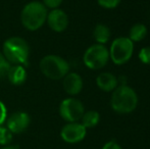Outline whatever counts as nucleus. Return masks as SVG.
Instances as JSON below:
<instances>
[{
    "label": "nucleus",
    "instance_id": "6e6552de",
    "mask_svg": "<svg viewBox=\"0 0 150 149\" xmlns=\"http://www.w3.org/2000/svg\"><path fill=\"white\" fill-rule=\"evenodd\" d=\"M87 134V129L81 123H67L60 131V137L64 142L76 144L83 141Z\"/></svg>",
    "mask_w": 150,
    "mask_h": 149
},
{
    "label": "nucleus",
    "instance_id": "4be33fe9",
    "mask_svg": "<svg viewBox=\"0 0 150 149\" xmlns=\"http://www.w3.org/2000/svg\"><path fill=\"white\" fill-rule=\"evenodd\" d=\"M7 119V108L5 104L0 100V126H2Z\"/></svg>",
    "mask_w": 150,
    "mask_h": 149
},
{
    "label": "nucleus",
    "instance_id": "5701e85b",
    "mask_svg": "<svg viewBox=\"0 0 150 149\" xmlns=\"http://www.w3.org/2000/svg\"><path fill=\"white\" fill-rule=\"evenodd\" d=\"M102 149H122V146H120L119 143H117L115 141H109L104 144Z\"/></svg>",
    "mask_w": 150,
    "mask_h": 149
},
{
    "label": "nucleus",
    "instance_id": "b1692460",
    "mask_svg": "<svg viewBox=\"0 0 150 149\" xmlns=\"http://www.w3.org/2000/svg\"><path fill=\"white\" fill-rule=\"evenodd\" d=\"M0 149H18V146H16V145H6V146H3Z\"/></svg>",
    "mask_w": 150,
    "mask_h": 149
},
{
    "label": "nucleus",
    "instance_id": "2eb2a0df",
    "mask_svg": "<svg viewBox=\"0 0 150 149\" xmlns=\"http://www.w3.org/2000/svg\"><path fill=\"white\" fill-rule=\"evenodd\" d=\"M147 28L143 24H136L130 29L129 39L132 42H140L146 37Z\"/></svg>",
    "mask_w": 150,
    "mask_h": 149
},
{
    "label": "nucleus",
    "instance_id": "f03ea898",
    "mask_svg": "<svg viewBox=\"0 0 150 149\" xmlns=\"http://www.w3.org/2000/svg\"><path fill=\"white\" fill-rule=\"evenodd\" d=\"M110 104L115 112L120 114L131 113L138 105V95L130 86H117L112 92Z\"/></svg>",
    "mask_w": 150,
    "mask_h": 149
},
{
    "label": "nucleus",
    "instance_id": "6ab92c4d",
    "mask_svg": "<svg viewBox=\"0 0 150 149\" xmlns=\"http://www.w3.org/2000/svg\"><path fill=\"white\" fill-rule=\"evenodd\" d=\"M97 2L101 7L106 8V9H112L119 5L120 0H97Z\"/></svg>",
    "mask_w": 150,
    "mask_h": 149
},
{
    "label": "nucleus",
    "instance_id": "20e7f679",
    "mask_svg": "<svg viewBox=\"0 0 150 149\" xmlns=\"http://www.w3.org/2000/svg\"><path fill=\"white\" fill-rule=\"evenodd\" d=\"M40 71L46 78L50 80L63 79L69 73V64L64 58L55 54L45 55L39 64Z\"/></svg>",
    "mask_w": 150,
    "mask_h": 149
},
{
    "label": "nucleus",
    "instance_id": "9b49d317",
    "mask_svg": "<svg viewBox=\"0 0 150 149\" xmlns=\"http://www.w3.org/2000/svg\"><path fill=\"white\" fill-rule=\"evenodd\" d=\"M62 86L69 95H78L83 89V79L77 73H69L63 77Z\"/></svg>",
    "mask_w": 150,
    "mask_h": 149
},
{
    "label": "nucleus",
    "instance_id": "412c9836",
    "mask_svg": "<svg viewBox=\"0 0 150 149\" xmlns=\"http://www.w3.org/2000/svg\"><path fill=\"white\" fill-rule=\"evenodd\" d=\"M42 3L47 9H55L59 7L60 4L62 3V0H43Z\"/></svg>",
    "mask_w": 150,
    "mask_h": 149
},
{
    "label": "nucleus",
    "instance_id": "f8f14e48",
    "mask_svg": "<svg viewBox=\"0 0 150 149\" xmlns=\"http://www.w3.org/2000/svg\"><path fill=\"white\" fill-rule=\"evenodd\" d=\"M96 84L100 90L104 92H111L117 87L119 80L111 73H101L96 78Z\"/></svg>",
    "mask_w": 150,
    "mask_h": 149
},
{
    "label": "nucleus",
    "instance_id": "f3484780",
    "mask_svg": "<svg viewBox=\"0 0 150 149\" xmlns=\"http://www.w3.org/2000/svg\"><path fill=\"white\" fill-rule=\"evenodd\" d=\"M13 134L9 131L6 127L0 126V145L1 146H6L9 145V143L11 142Z\"/></svg>",
    "mask_w": 150,
    "mask_h": 149
},
{
    "label": "nucleus",
    "instance_id": "1a4fd4ad",
    "mask_svg": "<svg viewBox=\"0 0 150 149\" xmlns=\"http://www.w3.org/2000/svg\"><path fill=\"white\" fill-rule=\"evenodd\" d=\"M6 128L12 134H22L29 128L31 117L25 112H16L6 119Z\"/></svg>",
    "mask_w": 150,
    "mask_h": 149
},
{
    "label": "nucleus",
    "instance_id": "0eeeda50",
    "mask_svg": "<svg viewBox=\"0 0 150 149\" xmlns=\"http://www.w3.org/2000/svg\"><path fill=\"white\" fill-rule=\"evenodd\" d=\"M84 112V104L76 98H65L60 102L59 114L67 123H75L80 121Z\"/></svg>",
    "mask_w": 150,
    "mask_h": 149
},
{
    "label": "nucleus",
    "instance_id": "423d86ee",
    "mask_svg": "<svg viewBox=\"0 0 150 149\" xmlns=\"http://www.w3.org/2000/svg\"><path fill=\"white\" fill-rule=\"evenodd\" d=\"M109 60V51L103 44L91 45L83 55L84 64L90 70H100Z\"/></svg>",
    "mask_w": 150,
    "mask_h": 149
},
{
    "label": "nucleus",
    "instance_id": "39448f33",
    "mask_svg": "<svg viewBox=\"0 0 150 149\" xmlns=\"http://www.w3.org/2000/svg\"><path fill=\"white\" fill-rule=\"evenodd\" d=\"M109 59L117 66H122L131 59L134 53V42L128 37H120L112 41L109 48Z\"/></svg>",
    "mask_w": 150,
    "mask_h": 149
},
{
    "label": "nucleus",
    "instance_id": "aec40b11",
    "mask_svg": "<svg viewBox=\"0 0 150 149\" xmlns=\"http://www.w3.org/2000/svg\"><path fill=\"white\" fill-rule=\"evenodd\" d=\"M9 68H10V64L5 58V56L3 55V53L0 52V73L1 74H6L7 71L9 70Z\"/></svg>",
    "mask_w": 150,
    "mask_h": 149
},
{
    "label": "nucleus",
    "instance_id": "7ed1b4c3",
    "mask_svg": "<svg viewBox=\"0 0 150 149\" xmlns=\"http://www.w3.org/2000/svg\"><path fill=\"white\" fill-rule=\"evenodd\" d=\"M48 9L40 1H31L23 7L21 22L29 31H37L46 23Z\"/></svg>",
    "mask_w": 150,
    "mask_h": 149
},
{
    "label": "nucleus",
    "instance_id": "a211bd4d",
    "mask_svg": "<svg viewBox=\"0 0 150 149\" xmlns=\"http://www.w3.org/2000/svg\"><path fill=\"white\" fill-rule=\"evenodd\" d=\"M139 59L144 64H150V46L144 47L139 52Z\"/></svg>",
    "mask_w": 150,
    "mask_h": 149
},
{
    "label": "nucleus",
    "instance_id": "9d476101",
    "mask_svg": "<svg viewBox=\"0 0 150 149\" xmlns=\"http://www.w3.org/2000/svg\"><path fill=\"white\" fill-rule=\"evenodd\" d=\"M46 23L53 32L61 33L69 26V16L62 9L55 8L48 11Z\"/></svg>",
    "mask_w": 150,
    "mask_h": 149
},
{
    "label": "nucleus",
    "instance_id": "f257e3e1",
    "mask_svg": "<svg viewBox=\"0 0 150 149\" xmlns=\"http://www.w3.org/2000/svg\"><path fill=\"white\" fill-rule=\"evenodd\" d=\"M2 53L10 64L28 66L30 57V46L22 37L12 36L4 41Z\"/></svg>",
    "mask_w": 150,
    "mask_h": 149
},
{
    "label": "nucleus",
    "instance_id": "ddd939ff",
    "mask_svg": "<svg viewBox=\"0 0 150 149\" xmlns=\"http://www.w3.org/2000/svg\"><path fill=\"white\" fill-rule=\"evenodd\" d=\"M6 75H7L8 81L12 85L16 86L23 85L27 80L26 68L24 66H21V64H12V66H10Z\"/></svg>",
    "mask_w": 150,
    "mask_h": 149
},
{
    "label": "nucleus",
    "instance_id": "dca6fc26",
    "mask_svg": "<svg viewBox=\"0 0 150 149\" xmlns=\"http://www.w3.org/2000/svg\"><path fill=\"white\" fill-rule=\"evenodd\" d=\"M99 121H100V114L96 110H89L87 112H84L81 119V124L86 129H90L98 125Z\"/></svg>",
    "mask_w": 150,
    "mask_h": 149
},
{
    "label": "nucleus",
    "instance_id": "4468645a",
    "mask_svg": "<svg viewBox=\"0 0 150 149\" xmlns=\"http://www.w3.org/2000/svg\"><path fill=\"white\" fill-rule=\"evenodd\" d=\"M110 36L111 33L109 28L103 24H98L95 27L94 31H93V37H94L95 41L98 44H103L104 45L105 43H107L109 41Z\"/></svg>",
    "mask_w": 150,
    "mask_h": 149
}]
</instances>
